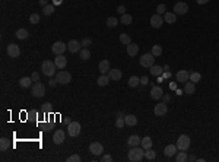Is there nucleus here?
<instances>
[{"label":"nucleus","instance_id":"obj_1","mask_svg":"<svg viewBox=\"0 0 219 162\" xmlns=\"http://www.w3.org/2000/svg\"><path fill=\"white\" fill-rule=\"evenodd\" d=\"M127 158L131 162H140L145 158V149L139 146H133L129 152H127Z\"/></svg>","mask_w":219,"mask_h":162},{"label":"nucleus","instance_id":"obj_2","mask_svg":"<svg viewBox=\"0 0 219 162\" xmlns=\"http://www.w3.org/2000/svg\"><path fill=\"white\" fill-rule=\"evenodd\" d=\"M56 63L54 61H51V60H45L44 63L41 64V70H42V73L45 75V76H54L56 75Z\"/></svg>","mask_w":219,"mask_h":162},{"label":"nucleus","instance_id":"obj_3","mask_svg":"<svg viewBox=\"0 0 219 162\" xmlns=\"http://www.w3.org/2000/svg\"><path fill=\"white\" fill-rule=\"evenodd\" d=\"M139 63L142 67H152L155 64V55H152V53H146L139 59Z\"/></svg>","mask_w":219,"mask_h":162},{"label":"nucleus","instance_id":"obj_4","mask_svg":"<svg viewBox=\"0 0 219 162\" xmlns=\"http://www.w3.org/2000/svg\"><path fill=\"white\" fill-rule=\"evenodd\" d=\"M56 79H57V82L61 83V85H67V83H70V81H72V75L69 72H66V70H60V72L56 75Z\"/></svg>","mask_w":219,"mask_h":162},{"label":"nucleus","instance_id":"obj_5","mask_svg":"<svg viewBox=\"0 0 219 162\" xmlns=\"http://www.w3.org/2000/svg\"><path fill=\"white\" fill-rule=\"evenodd\" d=\"M45 95V86L42 85L41 82H35L32 85V97L35 98H41Z\"/></svg>","mask_w":219,"mask_h":162},{"label":"nucleus","instance_id":"obj_6","mask_svg":"<svg viewBox=\"0 0 219 162\" xmlns=\"http://www.w3.org/2000/svg\"><path fill=\"white\" fill-rule=\"evenodd\" d=\"M80 130H82V127H80V124L77 123V121H72L70 124H67V134L69 136H79L80 134Z\"/></svg>","mask_w":219,"mask_h":162},{"label":"nucleus","instance_id":"obj_7","mask_svg":"<svg viewBox=\"0 0 219 162\" xmlns=\"http://www.w3.org/2000/svg\"><path fill=\"white\" fill-rule=\"evenodd\" d=\"M177 148L178 150H187L190 148V137L187 134H181L177 140Z\"/></svg>","mask_w":219,"mask_h":162},{"label":"nucleus","instance_id":"obj_8","mask_svg":"<svg viewBox=\"0 0 219 162\" xmlns=\"http://www.w3.org/2000/svg\"><path fill=\"white\" fill-rule=\"evenodd\" d=\"M66 50H67V45H66L63 41H57V43H54V44H53V47H51V51L54 53L56 55L63 54Z\"/></svg>","mask_w":219,"mask_h":162},{"label":"nucleus","instance_id":"obj_9","mask_svg":"<svg viewBox=\"0 0 219 162\" xmlns=\"http://www.w3.org/2000/svg\"><path fill=\"white\" fill-rule=\"evenodd\" d=\"M89 152H91L92 155H95V156L102 155V152H104V146H102L99 142H92V143L89 145Z\"/></svg>","mask_w":219,"mask_h":162},{"label":"nucleus","instance_id":"obj_10","mask_svg":"<svg viewBox=\"0 0 219 162\" xmlns=\"http://www.w3.org/2000/svg\"><path fill=\"white\" fill-rule=\"evenodd\" d=\"M187 12H189L187 3H184V2H177V3L174 4V13H175V15H185Z\"/></svg>","mask_w":219,"mask_h":162},{"label":"nucleus","instance_id":"obj_11","mask_svg":"<svg viewBox=\"0 0 219 162\" xmlns=\"http://www.w3.org/2000/svg\"><path fill=\"white\" fill-rule=\"evenodd\" d=\"M6 53H8L9 57H13V59H16L21 55V48L18 47L16 44H9L8 48H6Z\"/></svg>","mask_w":219,"mask_h":162},{"label":"nucleus","instance_id":"obj_12","mask_svg":"<svg viewBox=\"0 0 219 162\" xmlns=\"http://www.w3.org/2000/svg\"><path fill=\"white\" fill-rule=\"evenodd\" d=\"M64 139H66V133H64V130H61V128L56 130L54 134H53V142H54L56 145H61V143L64 142Z\"/></svg>","mask_w":219,"mask_h":162},{"label":"nucleus","instance_id":"obj_13","mask_svg":"<svg viewBox=\"0 0 219 162\" xmlns=\"http://www.w3.org/2000/svg\"><path fill=\"white\" fill-rule=\"evenodd\" d=\"M153 112H155L156 117H164V115L168 112V107H167V104L161 102V104H158V105H155V108H153Z\"/></svg>","mask_w":219,"mask_h":162},{"label":"nucleus","instance_id":"obj_14","mask_svg":"<svg viewBox=\"0 0 219 162\" xmlns=\"http://www.w3.org/2000/svg\"><path fill=\"white\" fill-rule=\"evenodd\" d=\"M175 79L180 83H185L187 81H190V72H187V70H178L177 75H175Z\"/></svg>","mask_w":219,"mask_h":162},{"label":"nucleus","instance_id":"obj_15","mask_svg":"<svg viewBox=\"0 0 219 162\" xmlns=\"http://www.w3.org/2000/svg\"><path fill=\"white\" fill-rule=\"evenodd\" d=\"M80 47H82V44H80L77 39H70L67 43V50L70 53H79Z\"/></svg>","mask_w":219,"mask_h":162},{"label":"nucleus","instance_id":"obj_16","mask_svg":"<svg viewBox=\"0 0 219 162\" xmlns=\"http://www.w3.org/2000/svg\"><path fill=\"white\" fill-rule=\"evenodd\" d=\"M162 24H164V18L161 16L159 13H156V15H153V16L151 18V26L152 28H161Z\"/></svg>","mask_w":219,"mask_h":162},{"label":"nucleus","instance_id":"obj_17","mask_svg":"<svg viewBox=\"0 0 219 162\" xmlns=\"http://www.w3.org/2000/svg\"><path fill=\"white\" fill-rule=\"evenodd\" d=\"M164 97V91L161 86H152L151 89V98L152 99H161Z\"/></svg>","mask_w":219,"mask_h":162},{"label":"nucleus","instance_id":"obj_18","mask_svg":"<svg viewBox=\"0 0 219 162\" xmlns=\"http://www.w3.org/2000/svg\"><path fill=\"white\" fill-rule=\"evenodd\" d=\"M54 63H56V66H57V69H64L66 64H67V59H66L63 54H59V55H56Z\"/></svg>","mask_w":219,"mask_h":162},{"label":"nucleus","instance_id":"obj_19","mask_svg":"<svg viewBox=\"0 0 219 162\" xmlns=\"http://www.w3.org/2000/svg\"><path fill=\"white\" fill-rule=\"evenodd\" d=\"M177 150H178L177 145H168V146H167V148L164 149V154H165V156H168V158H173V156H175V155H177Z\"/></svg>","mask_w":219,"mask_h":162},{"label":"nucleus","instance_id":"obj_20","mask_svg":"<svg viewBox=\"0 0 219 162\" xmlns=\"http://www.w3.org/2000/svg\"><path fill=\"white\" fill-rule=\"evenodd\" d=\"M140 143H142V139H140L137 134H131V136L127 139V146H130V148H133V146H139Z\"/></svg>","mask_w":219,"mask_h":162},{"label":"nucleus","instance_id":"obj_21","mask_svg":"<svg viewBox=\"0 0 219 162\" xmlns=\"http://www.w3.org/2000/svg\"><path fill=\"white\" fill-rule=\"evenodd\" d=\"M123 76L121 70H118V69H111L108 72V77L111 79V81H120Z\"/></svg>","mask_w":219,"mask_h":162},{"label":"nucleus","instance_id":"obj_22","mask_svg":"<svg viewBox=\"0 0 219 162\" xmlns=\"http://www.w3.org/2000/svg\"><path fill=\"white\" fill-rule=\"evenodd\" d=\"M98 69H99L101 75H107V73L111 70V69H110V61H108V60H102V61H99Z\"/></svg>","mask_w":219,"mask_h":162},{"label":"nucleus","instance_id":"obj_23","mask_svg":"<svg viewBox=\"0 0 219 162\" xmlns=\"http://www.w3.org/2000/svg\"><path fill=\"white\" fill-rule=\"evenodd\" d=\"M126 48H127V54L130 55V57H135V55L139 53V45H137V44L130 43L129 45H126Z\"/></svg>","mask_w":219,"mask_h":162},{"label":"nucleus","instance_id":"obj_24","mask_svg":"<svg viewBox=\"0 0 219 162\" xmlns=\"http://www.w3.org/2000/svg\"><path fill=\"white\" fill-rule=\"evenodd\" d=\"M194 89H196V83L194 82H191V81H187L184 83V94H187V95H193L194 94Z\"/></svg>","mask_w":219,"mask_h":162},{"label":"nucleus","instance_id":"obj_25","mask_svg":"<svg viewBox=\"0 0 219 162\" xmlns=\"http://www.w3.org/2000/svg\"><path fill=\"white\" fill-rule=\"evenodd\" d=\"M124 121H126V126H130V127H133V126H136L137 124V117L133 114H127L126 117H124Z\"/></svg>","mask_w":219,"mask_h":162},{"label":"nucleus","instance_id":"obj_26","mask_svg":"<svg viewBox=\"0 0 219 162\" xmlns=\"http://www.w3.org/2000/svg\"><path fill=\"white\" fill-rule=\"evenodd\" d=\"M164 21L167 22V24H175V21H177V15L173 12H165L164 13Z\"/></svg>","mask_w":219,"mask_h":162},{"label":"nucleus","instance_id":"obj_27","mask_svg":"<svg viewBox=\"0 0 219 162\" xmlns=\"http://www.w3.org/2000/svg\"><path fill=\"white\" fill-rule=\"evenodd\" d=\"M140 145H142V148H143L145 150H147V149H151V148H152L153 142H152V139L149 136H146V137H143V139H142V143H140Z\"/></svg>","mask_w":219,"mask_h":162},{"label":"nucleus","instance_id":"obj_28","mask_svg":"<svg viewBox=\"0 0 219 162\" xmlns=\"http://www.w3.org/2000/svg\"><path fill=\"white\" fill-rule=\"evenodd\" d=\"M15 35H16L18 39H26L28 37H29V32H28L25 28H21V29L16 31V34H15Z\"/></svg>","mask_w":219,"mask_h":162},{"label":"nucleus","instance_id":"obj_29","mask_svg":"<svg viewBox=\"0 0 219 162\" xmlns=\"http://www.w3.org/2000/svg\"><path fill=\"white\" fill-rule=\"evenodd\" d=\"M149 70H151V75H153V76H161L162 73H164V67H161V66H152V67H149Z\"/></svg>","mask_w":219,"mask_h":162},{"label":"nucleus","instance_id":"obj_30","mask_svg":"<svg viewBox=\"0 0 219 162\" xmlns=\"http://www.w3.org/2000/svg\"><path fill=\"white\" fill-rule=\"evenodd\" d=\"M110 81H111V79L108 77V75H101V76L98 77L97 83H98L99 86H107V85L110 83Z\"/></svg>","mask_w":219,"mask_h":162},{"label":"nucleus","instance_id":"obj_31","mask_svg":"<svg viewBox=\"0 0 219 162\" xmlns=\"http://www.w3.org/2000/svg\"><path fill=\"white\" fill-rule=\"evenodd\" d=\"M32 82H34V81H32L31 77L25 76V77H21V81H19V85H21V88H29Z\"/></svg>","mask_w":219,"mask_h":162},{"label":"nucleus","instance_id":"obj_32","mask_svg":"<svg viewBox=\"0 0 219 162\" xmlns=\"http://www.w3.org/2000/svg\"><path fill=\"white\" fill-rule=\"evenodd\" d=\"M79 57L83 60V61L89 60L91 59V50H88V48H82V50L79 51Z\"/></svg>","mask_w":219,"mask_h":162},{"label":"nucleus","instance_id":"obj_33","mask_svg":"<svg viewBox=\"0 0 219 162\" xmlns=\"http://www.w3.org/2000/svg\"><path fill=\"white\" fill-rule=\"evenodd\" d=\"M120 22H121L123 25H130L131 22H133V18H131V15L124 13V15H121V18H120Z\"/></svg>","mask_w":219,"mask_h":162},{"label":"nucleus","instance_id":"obj_34","mask_svg":"<svg viewBox=\"0 0 219 162\" xmlns=\"http://www.w3.org/2000/svg\"><path fill=\"white\" fill-rule=\"evenodd\" d=\"M42 13L45 15V16H50L54 13V4H45L44 8H42Z\"/></svg>","mask_w":219,"mask_h":162},{"label":"nucleus","instance_id":"obj_35","mask_svg":"<svg viewBox=\"0 0 219 162\" xmlns=\"http://www.w3.org/2000/svg\"><path fill=\"white\" fill-rule=\"evenodd\" d=\"M187 159H189V156L185 154V150H181V152H178V154L175 155V161L177 162H185Z\"/></svg>","mask_w":219,"mask_h":162},{"label":"nucleus","instance_id":"obj_36","mask_svg":"<svg viewBox=\"0 0 219 162\" xmlns=\"http://www.w3.org/2000/svg\"><path fill=\"white\" fill-rule=\"evenodd\" d=\"M120 43L124 44V45H129L131 43V38L129 34H120Z\"/></svg>","mask_w":219,"mask_h":162},{"label":"nucleus","instance_id":"obj_37","mask_svg":"<svg viewBox=\"0 0 219 162\" xmlns=\"http://www.w3.org/2000/svg\"><path fill=\"white\" fill-rule=\"evenodd\" d=\"M152 55H155V57H159L162 54V47H161L159 44H155L153 47H152Z\"/></svg>","mask_w":219,"mask_h":162},{"label":"nucleus","instance_id":"obj_38","mask_svg":"<svg viewBox=\"0 0 219 162\" xmlns=\"http://www.w3.org/2000/svg\"><path fill=\"white\" fill-rule=\"evenodd\" d=\"M137 85H140V77L131 76L130 79H129V86H131V88H136Z\"/></svg>","mask_w":219,"mask_h":162},{"label":"nucleus","instance_id":"obj_39","mask_svg":"<svg viewBox=\"0 0 219 162\" xmlns=\"http://www.w3.org/2000/svg\"><path fill=\"white\" fill-rule=\"evenodd\" d=\"M200 79H202V75L199 72H191L190 73V81L194 82V83H197V82H200Z\"/></svg>","mask_w":219,"mask_h":162},{"label":"nucleus","instance_id":"obj_40","mask_svg":"<svg viewBox=\"0 0 219 162\" xmlns=\"http://www.w3.org/2000/svg\"><path fill=\"white\" fill-rule=\"evenodd\" d=\"M9 149V139H6V137H2L0 139V150H8Z\"/></svg>","mask_w":219,"mask_h":162},{"label":"nucleus","instance_id":"obj_41","mask_svg":"<svg viewBox=\"0 0 219 162\" xmlns=\"http://www.w3.org/2000/svg\"><path fill=\"white\" fill-rule=\"evenodd\" d=\"M145 158H146L147 161H153V159L156 158L155 150H152V148H151V149H147L146 152H145Z\"/></svg>","mask_w":219,"mask_h":162},{"label":"nucleus","instance_id":"obj_42","mask_svg":"<svg viewBox=\"0 0 219 162\" xmlns=\"http://www.w3.org/2000/svg\"><path fill=\"white\" fill-rule=\"evenodd\" d=\"M107 26H108V28H115V26L118 25V21L117 19H115V18H113V16H110L108 19H107Z\"/></svg>","mask_w":219,"mask_h":162},{"label":"nucleus","instance_id":"obj_43","mask_svg":"<svg viewBox=\"0 0 219 162\" xmlns=\"http://www.w3.org/2000/svg\"><path fill=\"white\" fill-rule=\"evenodd\" d=\"M40 19H41V16L38 15V13H32L29 16V22L32 24V25H37V24H40Z\"/></svg>","mask_w":219,"mask_h":162},{"label":"nucleus","instance_id":"obj_44","mask_svg":"<svg viewBox=\"0 0 219 162\" xmlns=\"http://www.w3.org/2000/svg\"><path fill=\"white\" fill-rule=\"evenodd\" d=\"M124 126H126L124 118H123V117H117V120H115V127H117V128H123Z\"/></svg>","mask_w":219,"mask_h":162},{"label":"nucleus","instance_id":"obj_45","mask_svg":"<svg viewBox=\"0 0 219 162\" xmlns=\"http://www.w3.org/2000/svg\"><path fill=\"white\" fill-rule=\"evenodd\" d=\"M80 44H82V47H83V48H86L88 45L92 44V39H91V38H83L82 41H80Z\"/></svg>","mask_w":219,"mask_h":162},{"label":"nucleus","instance_id":"obj_46","mask_svg":"<svg viewBox=\"0 0 219 162\" xmlns=\"http://www.w3.org/2000/svg\"><path fill=\"white\" fill-rule=\"evenodd\" d=\"M67 162H80V156L79 155H72L67 158Z\"/></svg>","mask_w":219,"mask_h":162},{"label":"nucleus","instance_id":"obj_47","mask_svg":"<svg viewBox=\"0 0 219 162\" xmlns=\"http://www.w3.org/2000/svg\"><path fill=\"white\" fill-rule=\"evenodd\" d=\"M165 10H167V8H165V4H158V6H156V12L159 13V15H162V13H165Z\"/></svg>","mask_w":219,"mask_h":162},{"label":"nucleus","instance_id":"obj_48","mask_svg":"<svg viewBox=\"0 0 219 162\" xmlns=\"http://www.w3.org/2000/svg\"><path fill=\"white\" fill-rule=\"evenodd\" d=\"M147 83H149V77L147 76H142L140 77V85H147Z\"/></svg>","mask_w":219,"mask_h":162},{"label":"nucleus","instance_id":"obj_49","mask_svg":"<svg viewBox=\"0 0 219 162\" xmlns=\"http://www.w3.org/2000/svg\"><path fill=\"white\" fill-rule=\"evenodd\" d=\"M31 79H32L34 82H38V81H40V73L34 72V73H32V76H31Z\"/></svg>","mask_w":219,"mask_h":162},{"label":"nucleus","instance_id":"obj_50","mask_svg":"<svg viewBox=\"0 0 219 162\" xmlns=\"http://www.w3.org/2000/svg\"><path fill=\"white\" fill-rule=\"evenodd\" d=\"M117 12L120 13V15H124V13H126V6H123V4H121V6H118Z\"/></svg>","mask_w":219,"mask_h":162},{"label":"nucleus","instance_id":"obj_51","mask_svg":"<svg viewBox=\"0 0 219 162\" xmlns=\"http://www.w3.org/2000/svg\"><path fill=\"white\" fill-rule=\"evenodd\" d=\"M102 162H111L113 161V158L110 156V155H102V159H101Z\"/></svg>","mask_w":219,"mask_h":162},{"label":"nucleus","instance_id":"obj_52","mask_svg":"<svg viewBox=\"0 0 219 162\" xmlns=\"http://www.w3.org/2000/svg\"><path fill=\"white\" fill-rule=\"evenodd\" d=\"M50 110H51V104L45 102V104H44V107H42V111H50Z\"/></svg>","mask_w":219,"mask_h":162},{"label":"nucleus","instance_id":"obj_53","mask_svg":"<svg viewBox=\"0 0 219 162\" xmlns=\"http://www.w3.org/2000/svg\"><path fill=\"white\" fill-rule=\"evenodd\" d=\"M56 83H59L57 79H50V86H56Z\"/></svg>","mask_w":219,"mask_h":162},{"label":"nucleus","instance_id":"obj_54","mask_svg":"<svg viewBox=\"0 0 219 162\" xmlns=\"http://www.w3.org/2000/svg\"><path fill=\"white\" fill-rule=\"evenodd\" d=\"M196 2H197L199 4H206L207 2H209V0H196Z\"/></svg>","mask_w":219,"mask_h":162},{"label":"nucleus","instance_id":"obj_55","mask_svg":"<svg viewBox=\"0 0 219 162\" xmlns=\"http://www.w3.org/2000/svg\"><path fill=\"white\" fill-rule=\"evenodd\" d=\"M38 2H40V4H41L42 8H44V6L47 4V0H38Z\"/></svg>","mask_w":219,"mask_h":162},{"label":"nucleus","instance_id":"obj_56","mask_svg":"<svg viewBox=\"0 0 219 162\" xmlns=\"http://www.w3.org/2000/svg\"><path fill=\"white\" fill-rule=\"evenodd\" d=\"M64 123H66V124H70V123H72V118H70V117H67V118H64Z\"/></svg>","mask_w":219,"mask_h":162},{"label":"nucleus","instance_id":"obj_57","mask_svg":"<svg viewBox=\"0 0 219 162\" xmlns=\"http://www.w3.org/2000/svg\"><path fill=\"white\" fill-rule=\"evenodd\" d=\"M61 2H63V0H53V4H61Z\"/></svg>","mask_w":219,"mask_h":162},{"label":"nucleus","instance_id":"obj_58","mask_svg":"<svg viewBox=\"0 0 219 162\" xmlns=\"http://www.w3.org/2000/svg\"><path fill=\"white\" fill-rule=\"evenodd\" d=\"M169 88H171V89H177V85H175V83H169Z\"/></svg>","mask_w":219,"mask_h":162},{"label":"nucleus","instance_id":"obj_59","mask_svg":"<svg viewBox=\"0 0 219 162\" xmlns=\"http://www.w3.org/2000/svg\"><path fill=\"white\" fill-rule=\"evenodd\" d=\"M162 98H164V101H165V102H167V101H169V95H164Z\"/></svg>","mask_w":219,"mask_h":162},{"label":"nucleus","instance_id":"obj_60","mask_svg":"<svg viewBox=\"0 0 219 162\" xmlns=\"http://www.w3.org/2000/svg\"><path fill=\"white\" fill-rule=\"evenodd\" d=\"M169 76H171V73L169 72H164V77H169Z\"/></svg>","mask_w":219,"mask_h":162},{"label":"nucleus","instance_id":"obj_61","mask_svg":"<svg viewBox=\"0 0 219 162\" xmlns=\"http://www.w3.org/2000/svg\"><path fill=\"white\" fill-rule=\"evenodd\" d=\"M117 117H123V118H124V117H126V115L123 114V112H117Z\"/></svg>","mask_w":219,"mask_h":162}]
</instances>
